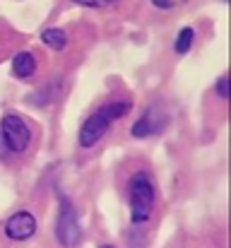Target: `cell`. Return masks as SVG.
<instances>
[{"mask_svg": "<svg viewBox=\"0 0 231 248\" xmlns=\"http://www.w3.org/2000/svg\"><path fill=\"white\" fill-rule=\"evenodd\" d=\"M133 108V104L128 99H116L108 101L104 106H99L92 116H87V121L82 123L79 133H77V142L82 150H92L94 145H99L104 140V135L108 133V128L121 121L123 116H128V111Z\"/></svg>", "mask_w": 231, "mask_h": 248, "instance_id": "6da1fadb", "label": "cell"}, {"mask_svg": "<svg viewBox=\"0 0 231 248\" xmlns=\"http://www.w3.org/2000/svg\"><path fill=\"white\" fill-rule=\"evenodd\" d=\"M128 205H130V222L133 227H142L152 219L156 205V183L152 173L138 171L128 181Z\"/></svg>", "mask_w": 231, "mask_h": 248, "instance_id": "7a4b0ae2", "label": "cell"}, {"mask_svg": "<svg viewBox=\"0 0 231 248\" xmlns=\"http://www.w3.org/2000/svg\"><path fill=\"white\" fill-rule=\"evenodd\" d=\"M0 138H2V145L10 155H24L29 147H31V140H34V130L29 125L27 118L17 116V113H7L0 123Z\"/></svg>", "mask_w": 231, "mask_h": 248, "instance_id": "3957f363", "label": "cell"}, {"mask_svg": "<svg viewBox=\"0 0 231 248\" xmlns=\"http://www.w3.org/2000/svg\"><path fill=\"white\" fill-rule=\"evenodd\" d=\"M56 236L65 248H73L82 239V227L77 217V207L70 198L61 195L58 200V219H56Z\"/></svg>", "mask_w": 231, "mask_h": 248, "instance_id": "277c9868", "label": "cell"}, {"mask_svg": "<svg viewBox=\"0 0 231 248\" xmlns=\"http://www.w3.org/2000/svg\"><path fill=\"white\" fill-rule=\"evenodd\" d=\"M36 227H39L36 217L29 210H19L12 217H7V222L2 224V232L10 241H27L36 234Z\"/></svg>", "mask_w": 231, "mask_h": 248, "instance_id": "5b68a950", "label": "cell"}, {"mask_svg": "<svg viewBox=\"0 0 231 248\" xmlns=\"http://www.w3.org/2000/svg\"><path fill=\"white\" fill-rule=\"evenodd\" d=\"M36 56L31 53V51H19V53H15V58H12V75L17 78V80H29V78H34V73H36Z\"/></svg>", "mask_w": 231, "mask_h": 248, "instance_id": "8992f818", "label": "cell"}, {"mask_svg": "<svg viewBox=\"0 0 231 248\" xmlns=\"http://www.w3.org/2000/svg\"><path fill=\"white\" fill-rule=\"evenodd\" d=\"M164 125H166V121L159 118L156 111H145V116L130 128V135H133V138H147V135H152V133H159Z\"/></svg>", "mask_w": 231, "mask_h": 248, "instance_id": "52a82bcc", "label": "cell"}, {"mask_svg": "<svg viewBox=\"0 0 231 248\" xmlns=\"http://www.w3.org/2000/svg\"><path fill=\"white\" fill-rule=\"evenodd\" d=\"M41 41H44L48 48H53V51H63V48L68 46V34H65L63 29L51 27V29H44V31H41Z\"/></svg>", "mask_w": 231, "mask_h": 248, "instance_id": "ba28073f", "label": "cell"}, {"mask_svg": "<svg viewBox=\"0 0 231 248\" xmlns=\"http://www.w3.org/2000/svg\"><path fill=\"white\" fill-rule=\"evenodd\" d=\"M193 44H195V29H193V27H183V29L178 31L176 41H173V51H176L178 56H185V53L193 48Z\"/></svg>", "mask_w": 231, "mask_h": 248, "instance_id": "9c48e42d", "label": "cell"}, {"mask_svg": "<svg viewBox=\"0 0 231 248\" xmlns=\"http://www.w3.org/2000/svg\"><path fill=\"white\" fill-rule=\"evenodd\" d=\"M156 10H176V7H181L183 2H188V0H150Z\"/></svg>", "mask_w": 231, "mask_h": 248, "instance_id": "30bf717a", "label": "cell"}, {"mask_svg": "<svg viewBox=\"0 0 231 248\" xmlns=\"http://www.w3.org/2000/svg\"><path fill=\"white\" fill-rule=\"evenodd\" d=\"M227 87H229V78L222 75V78L217 80V87H215V92H217L219 99H227V96H229V89H227Z\"/></svg>", "mask_w": 231, "mask_h": 248, "instance_id": "8fae6325", "label": "cell"}, {"mask_svg": "<svg viewBox=\"0 0 231 248\" xmlns=\"http://www.w3.org/2000/svg\"><path fill=\"white\" fill-rule=\"evenodd\" d=\"M99 248H116V246H113V244H101Z\"/></svg>", "mask_w": 231, "mask_h": 248, "instance_id": "7c38bea8", "label": "cell"}, {"mask_svg": "<svg viewBox=\"0 0 231 248\" xmlns=\"http://www.w3.org/2000/svg\"><path fill=\"white\" fill-rule=\"evenodd\" d=\"M104 2H106V7H108V5H113V2H118V0H104Z\"/></svg>", "mask_w": 231, "mask_h": 248, "instance_id": "4fadbf2b", "label": "cell"}]
</instances>
